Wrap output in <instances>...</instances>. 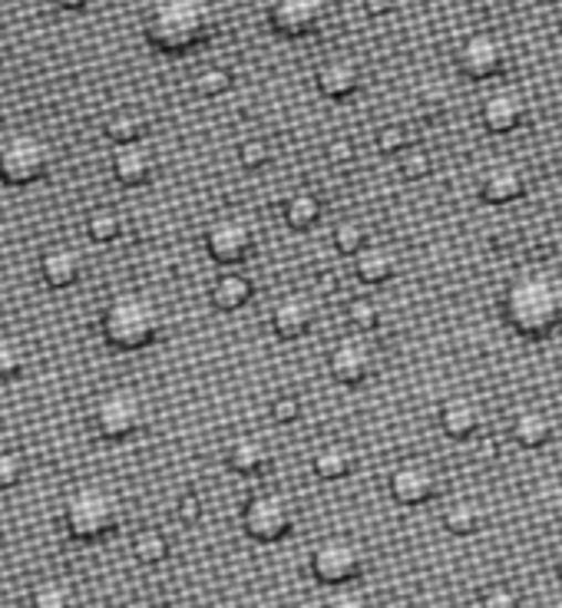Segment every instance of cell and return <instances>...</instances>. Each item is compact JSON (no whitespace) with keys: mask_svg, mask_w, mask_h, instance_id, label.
Instances as JSON below:
<instances>
[{"mask_svg":"<svg viewBox=\"0 0 562 608\" xmlns=\"http://www.w3.org/2000/svg\"><path fill=\"white\" fill-rule=\"evenodd\" d=\"M354 463H357L354 447H351V443H341V440H331V443L318 447L314 457H311V470H314V476L324 480V483L347 480V476L354 473Z\"/></svg>","mask_w":562,"mask_h":608,"instance_id":"obj_24","label":"cell"},{"mask_svg":"<svg viewBox=\"0 0 562 608\" xmlns=\"http://www.w3.org/2000/svg\"><path fill=\"white\" fill-rule=\"evenodd\" d=\"M226 463L239 476H259L272 467V447L256 433H242L226 447Z\"/></svg>","mask_w":562,"mask_h":608,"instance_id":"obj_21","label":"cell"},{"mask_svg":"<svg viewBox=\"0 0 562 608\" xmlns=\"http://www.w3.org/2000/svg\"><path fill=\"white\" fill-rule=\"evenodd\" d=\"M440 476L427 460H404L391 470L387 490L400 506H424L437 496Z\"/></svg>","mask_w":562,"mask_h":608,"instance_id":"obj_12","label":"cell"},{"mask_svg":"<svg viewBox=\"0 0 562 608\" xmlns=\"http://www.w3.org/2000/svg\"><path fill=\"white\" fill-rule=\"evenodd\" d=\"M367 553L351 536H327L311 549V576L321 586H347L364 576Z\"/></svg>","mask_w":562,"mask_h":608,"instance_id":"obj_7","label":"cell"},{"mask_svg":"<svg viewBox=\"0 0 562 608\" xmlns=\"http://www.w3.org/2000/svg\"><path fill=\"white\" fill-rule=\"evenodd\" d=\"M123 520L119 496L100 483L76 486L63 503V526L80 543H100L106 539Z\"/></svg>","mask_w":562,"mask_h":608,"instance_id":"obj_4","label":"cell"},{"mask_svg":"<svg viewBox=\"0 0 562 608\" xmlns=\"http://www.w3.org/2000/svg\"><path fill=\"white\" fill-rule=\"evenodd\" d=\"M364 3V10L371 13V17H387L394 7H397V0H361Z\"/></svg>","mask_w":562,"mask_h":608,"instance_id":"obj_45","label":"cell"},{"mask_svg":"<svg viewBox=\"0 0 562 608\" xmlns=\"http://www.w3.org/2000/svg\"><path fill=\"white\" fill-rule=\"evenodd\" d=\"M556 579L562 583V546H560V553H556Z\"/></svg>","mask_w":562,"mask_h":608,"instance_id":"obj_48","label":"cell"},{"mask_svg":"<svg viewBox=\"0 0 562 608\" xmlns=\"http://www.w3.org/2000/svg\"><path fill=\"white\" fill-rule=\"evenodd\" d=\"M269 410H272L275 423H294L301 417V397L298 394H279Z\"/></svg>","mask_w":562,"mask_h":608,"instance_id":"obj_42","label":"cell"},{"mask_svg":"<svg viewBox=\"0 0 562 608\" xmlns=\"http://www.w3.org/2000/svg\"><path fill=\"white\" fill-rule=\"evenodd\" d=\"M206 252L219 265H242L256 252V229L246 216H219L206 229Z\"/></svg>","mask_w":562,"mask_h":608,"instance_id":"obj_11","label":"cell"},{"mask_svg":"<svg viewBox=\"0 0 562 608\" xmlns=\"http://www.w3.org/2000/svg\"><path fill=\"white\" fill-rule=\"evenodd\" d=\"M272 143L269 139H262V136H249V139H242L239 143V163H242V169H249V172H256V169H266L269 163H272Z\"/></svg>","mask_w":562,"mask_h":608,"instance_id":"obj_37","label":"cell"},{"mask_svg":"<svg viewBox=\"0 0 562 608\" xmlns=\"http://www.w3.org/2000/svg\"><path fill=\"white\" fill-rule=\"evenodd\" d=\"M507 63H510V46L493 30L467 33L457 50V66L467 80H480V83L493 80L507 70Z\"/></svg>","mask_w":562,"mask_h":608,"instance_id":"obj_9","label":"cell"},{"mask_svg":"<svg viewBox=\"0 0 562 608\" xmlns=\"http://www.w3.org/2000/svg\"><path fill=\"white\" fill-rule=\"evenodd\" d=\"M100 331L113 350H146L163 334V307L143 292H119L103 307Z\"/></svg>","mask_w":562,"mask_h":608,"instance_id":"obj_3","label":"cell"},{"mask_svg":"<svg viewBox=\"0 0 562 608\" xmlns=\"http://www.w3.org/2000/svg\"><path fill=\"white\" fill-rule=\"evenodd\" d=\"M327 17V0H272L269 3V23L279 36L301 40L321 30Z\"/></svg>","mask_w":562,"mask_h":608,"instance_id":"obj_13","label":"cell"},{"mask_svg":"<svg viewBox=\"0 0 562 608\" xmlns=\"http://www.w3.org/2000/svg\"><path fill=\"white\" fill-rule=\"evenodd\" d=\"M252 295H256V282L246 272H222L209 285V302L219 311H239L252 302Z\"/></svg>","mask_w":562,"mask_h":608,"instance_id":"obj_25","label":"cell"},{"mask_svg":"<svg viewBox=\"0 0 562 608\" xmlns=\"http://www.w3.org/2000/svg\"><path fill=\"white\" fill-rule=\"evenodd\" d=\"M480 608H523V596L510 583H490L480 593Z\"/></svg>","mask_w":562,"mask_h":608,"instance_id":"obj_40","label":"cell"},{"mask_svg":"<svg viewBox=\"0 0 562 608\" xmlns=\"http://www.w3.org/2000/svg\"><path fill=\"white\" fill-rule=\"evenodd\" d=\"M284 226L288 229H294V232H308V229H314L318 222H321V216H324V202H321V196L318 192H311V189H294L288 199H284Z\"/></svg>","mask_w":562,"mask_h":608,"instance_id":"obj_27","label":"cell"},{"mask_svg":"<svg viewBox=\"0 0 562 608\" xmlns=\"http://www.w3.org/2000/svg\"><path fill=\"white\" fill-rule=\"evenodd\" d=\"M242 530L256 543H281L294 530V506L275 490L256 493L242 506Z\"/></svg>","mask_w":562,"mask_h":608,"instance_id":"obj_8","label":"cell"},{"mask_svg":"<svg viewBox=\"0 0 562 608\" xmlns=\"http://www.w3.org/2000/svg\"><path fill=\"white\" fill-rule=\"evenodd\" d=\"M30 608H76V596L63 579H43L30 593Z\"/></svg>","mask_w":562,"mask_h":608,"instance_id":"obj_32","label":"cell"},{"mask_svg":"<svg viewBox=\"0 0 562 608\" xmlns=\"http://www.w3.org/2000/svg\"><path fill=\"white\" fill-rule=\"evenodd\" d=\"M176 516L183 520V523H199L202 520V500L196 496V493H186V496H179V503H176Z\"/></svg>","mask_w":562,"mask_h":608,"instance_id":"obj_44","label":"cell"},{"mask_svg":"<svg viewBox=\"0 0 562 608\" xmlns=\"http://www.w3.org/2000/svg\"><path fill=\"white\" fill-rule=\"evenodd\" d=\"M103 133H106V139H110L113 146L139 143V139H146V133H149V119H146L139 109H116V113L106 116Z\"/></svg>","mask_w":562,"mask_h":608,"instance_id":"obj_28","label":"cell"},{"mask_svg":"<svg viewBox=\"0 0 562 608\" xmlns=\"http://www.w3.org/2000/svg\"><path fill=\"white\" fill-rule=\"evenodd\" d=\"M318 289H321V292H334V289H337V279H334L331 272H321V275H318Z\"/></svg>","mask_w":562,"mask_h":608,"instance_id":"obj_47","label":"cell"},{"mask_svg":"<svg viewBox=\"0 0 562 608\" xmlns=\"http://www.w3.org/2000/svg\"><path fill=\"white\" fill-rule=\"evenodd\" d=\"M503 321L530 340H543L562 327V282L550 272H523L503 292Z\"/></svg>","mask_w":562,"mask_h":608,"instance_id":"obj_1","label":"cell"},{"mask_svg":"<svg viewBox=\"0 0 562 608\" xmlns=\"http://www.w3.org/2000/svg\"><path fill=\"white\" fill-rule=\"evenodd\" d=\"M23 480V460L13 450H0V490H13Z\"/></svg>","mask_w":562,"mask_h":608,"instance_id":"obj_41","label":"cell"},{"mask_svg":"<svg viewBox=\"0 0 562 608\" xmlns=\"http://www.w3.org/2000/svg\"><path fill=\"white\" fill-rule=\"evenodd\" d=\"M331 242H334V249H337L341 255H357V252L371 242V232H367V226H364L361 219L347 216V219H341V222L331 229Z\"/></svg>","mask_w":562,"mask_h":608,"instance_id":"obj_31","label":"cell"},{"mask_svg":"<svg viewBox=\"0 0 562 608\" xmlns=\"http://www.w3.org/2000/svg\"><path fill=\"white\" fill-rule=\"evenodd\" d=\"M361 80H364V70H361V63L351 53H331L314 70V86L327 99H347V96H354L361 90Z\"/></svg>","mask_w":562,"mask_h":608,"instance_id":"obj_15","label":"cell"},{"mask_svg":"<svg viewBox=\"0 0 562 608\" xmlns=\"http://www.w3.org/2000/svg\"><path fill=\"white\" fill-rule=\"evenodd\" d=\"M169 553H173L169 536H166L163 530H156V526H146V530H139V533L133 536V556H136L143 566H159V563L169 559Z\"/></svg>","mask_w":562,"mask_h":608,"instance_id":"obj_29","label":"cell"},{"mask_svg":"<svg viewBox=\"0 0 562 608\" xmlns=\"http://www.w3.org/2000/svg\"><path fill=\"white\" fill-rule=\"evenodd\" d=\"M553 433H556V423H553L550 410H543V407H520L510 420V437L527 450L547 447L553 440Z\"/></svg>","mask_w":562,"mask_h":608,"instance_id":"obj_22","label":"cell"},{"mask_svg":"<svg viewBox=\"0 0 562 608\" xmlns=\"http://www.w3.org/2000/svg\"><path fill=\"white\" fill-rule=\"evenodd\" d=\"M83 275V255L66 245V242H53L50 249H43L40 255V279L50 289H73Z\"/></svg>","mask_w":562,"mask_h":608,"instance_id":"obj_19","label":"cell"},{"mask_svg":"<svg viewBox=\"0 0 562 608\" xmlns=\"http://www.w3.org/2000/svg\"><path fill=\"white\" fill-rule=\"evenodd\" d=\"M437 420H440V430L450 440H470L483 427V407L473 397H447L440 403Z\"/></svg>","mask_w":562,"mask_h":608,"instance_id":"obj_20","label":"cell"},{"mask_svg":"<svg viewBox=\"0 0 562 608\" xmlns=\"http://www.w3.org/2000/svg\"><path fill=\"white\" fill-rule=\"evenodd\" d=\"M232 83H236V76H232L229 66H206V70H199L196 80H192L196 93H199V96H209V99L226 96V93L232 90Z\"/></svg>","mask_w":562,"mask_h":608,"instance_id":"obj_33","label":"cell"},{"mask_svg":"<svg viewBox=\"0 0 562 608\" xmlns=\"http://www.w3.org/2000/svg\"><path fill=\"white\" fill-rule=\"evenodd\" d=\"M314 324V302L301 292H288L281 295L272 307V331L281 340H298L311 331Z\"/></svg>","mask_w":562,"mask_h":608,"instance_id":"obj_18","label":"cell"},{"mask_svg":"<svg viewBox=\"0 0 562 608\" xmlns=\"http://www.w3.org/2000/svg\"><path fill=\"white\" fill-rule=\"evenodd\" d=\"M483 503L473 496H457L444 506V530L450 536H477L483 530Z\"/></svg>","mask_w":562,"mask_h":608,"instance_id":"obj_26","label":"cell"},{"mask_svg":"<svg viewBox=\"0 0 562 608\" xmlns=\"http://www.w3.org/2000/svg\"><path fill=\"white\" fill-rule=\"evenodd\" d=\"M146 423V403L136 390L129 387H113L96 397L93 403V427L103 440L123 443L136 437Z\"/></svg>","mask_w":562,"mask_h":608,"instance_id":"obj_6","label":"cell"},{"mask_svg":"<svg viewBox=\"0 0 562 608\" xmlns=\"http://www.w3.org/2000/svg\"><path fill=\"white\" fill-rule=\"evenodd\" d=\"M324 156H327V163H331V166L344 169V166H351V163H354L357 149H354V143H351V139H344V136H334V139L324 146Z\"/></svg>","mask_w":562,"mask_h":608,"instance_id":"obj_43","label":"cell"},{"mask_svg":"<svg viewBox=\"0 0 562 608\" xmlns=\"http://www.w3.org/2000/svg\"><path fill=\"white\" fill-rule=\"evenodd\" d=\"M53 169V146L40 133H10L0 143V182L33 186Z\"/></svg>","mask_w":562,"mask_h":608,"instance_id":"obj_5","label":"cell"},{"mask_svg":"<svg viewBox=\"0 0 562 608\" xmlns=\"http://www.w3.org/2000/svg\"><path fill=\"white\" fill-rule=\"evenodd\" d=\"M344 314H347V321H351L361 334L377 331V327H381V317H384L381 304L374 302V298H367V295H354V298L347 302V307H344Z\"/></svg>","mask_w":562,"mask_h":608,"instance_id":"obj_34","label":"cell"},{"mask_svg":"<svg viewBox=\"0 0 562 608\" xmlns=\"http://www.w3.org/2000/svg\"><path fill=\"white\" fill-rule=\"evenodd\" d=\"M27 370V350L13 337H0V384L20 380Z\"/></svg>","mask_w":562,"mask_h":608,"instance_id":"obj_35","label":"cell"},{"mask_svg":"<svg viewBox=\"0 0 562 608\" xmlns=\"http://www.w3.org/2000/svg\"><path fill=\"white\" fill-rule=\"evenodd\" d=\"M374 146H377L384 156H400V153L410 146V133H407V126H400V123H384V126L374 133Z\"/></svg>","mask_w":562,"mask_h":608,"instance_id":"obj_39","label":"cell"},{"mask_svg":"<svg viewBox=\"0 0 562 608\" xmlns=\"http://www.w3.org/2000/svg\"><path fill=\"white\" fill-rule=\"evenodd\" d=\"M216 30L209 0H149L143 13V33L149 46L169 56H183L202 46Z\"/></svg>","mask_w":562,"mask_h":608,"instance_id":"obj_2","label":"cell"},{"mask_svg":"<svg viewBox=\"0 0 562 608\" xmlns=\"http://www.w3.org/2000/svg\"><path fill=\"white\" fill-rule=\"evenodd\" d=\"M327 370L337 384L344 387H361L374 377L377 370V350L364 334H347L337 337L327 350Z\"/></svg>","mask_w":562,"mask_h":608,"instance_id":"obj_10","label":"cell"},{"mask_svg":"<svg viewBox=\"0 0 562 608\" xmlns=\"http://www.w3.org/2000/svg\"><path fill=\"white\" fill-rule=\"evenodd\" d=\"M123 229H126L123 226V216L116 209H110V206H100V209H93L86 216V235L96 245H113L123 235Z\"/></svg>","mask_w":562,"mask_h":608,"instance_id":"obj_30","label":"cell"},{"mask_svg":"<svg viewBox=\"0 0 562 608\" xmlns=\"http://www.w3.org/2000/svg\"><path fill=\"white\" fill-rule=\"evenodd\" d=\"M480 199L490 206H507L527 196V172L513 159H497L480 172Z\"/></svg>","mask_w":562,"mask_h":608,"instance_id":"obj_17","label":"cell"},{"mask_svg":"<svg viewBox=\"0 0 562 608\" xmlns=\"http://www.w3.org/2000/svg\"><path fill=\"white\" fill-rule=\"evenodd\" d=\"M527 96L517 90V86H500L493 93H487V99L480 103V119L490 133L497 136H507L513 129L523 126L527 119Z\"/></svg>","mask_w":562,"mask_h":608,"instance_id":"obj_16","label":"cell"},{"mask_svg":"<svg viewBox=\"0 0 562 608\" xmlns=\"http://www.w3.org/2000/svg\"><path fill=\"white\" fill-rule=\"evenodd\" d=\"M400 176L404 179H410V182H420V179H427L430 172H434V156L427 153V149H420V146H407L404 153H400Z\"/></svg>","mask_w":562,"mask_h":608,"instance_id":"obj_38","label":"cell"},{"mask_svg":"<svg viewBox=\"0 0 562 608\" xmlns=\"http://www.w3.org/2000/svg\"><path fill=\"white\" fill-rule=\"evenodd\" d=\"M56 7H63V10H73V13H80V10H86L93 0H53Z\"/></svg>","mask_w":562,"mask_h":608,"instance_id":"obj_46","label":"cell"},{"mask_svg":"<svg viewBox=\"0 0 562 608\" xmlns=\"http://www.w3.org/2000/svg\"><path fill=\"white\" fill-rule=\"evenodd\" d=\"M321 608H377V602L367 589L347 583V586H334Z\"/></svg>","mask_w":562,"mask_h":608,"instance_id":"obj_36","label":"cell"},{"mask_svg":"<svg viewBox=\"0 0 562 608\" xmlns=\"http://www.w3.org/2000/svg\"><path fill=\"white\" fill-rule=\"evenodd\" d=\"M110 169H113V179L126 189H139V186H149L156 179V169H159V156L156 149L139 139V143H123V146H113V156H110Z\"/></svg>","mask_w":562,"mask_h":608,"instance_id":"obj_14","label":"cell"},{"mask_svg":"<svg viewBox=\"0 0 562 608\" xmlns=\"http://www.w3.org/2000/svg\"><path fill=\"white\" fill-rule=\"evenodd\" d=\"M354 275L364 285H384L397 275V252L387 242H367L357 255H354Z\"/></svg>","mask_w":562,"mask_h":608,"instance_id":"obj_23","label":"cell"}]
</instances>
